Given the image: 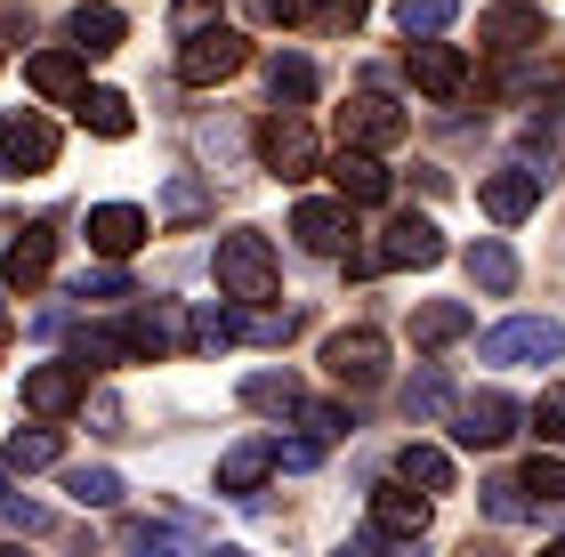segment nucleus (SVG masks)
I'll return each instance as SVG.
<instances>
[{
	"label": "nucleus",
	"instance_id": "16",
	"mask_svg": "<svg viewBox=\"0 0 565 557\" xmlns=\"http://www.w3.org/2000/svg\"><path fill=\"white\" fill-rule=\"evenodd\" d=\"M477 41L501 49V57H509V49H542V41H550L542 0H501V9H484V17H477Z\"/></svg>",
	"mask_w": 565,
	"mask_h": 557
},
{
	"label": "nucleus",
	"instance_id": "23",
	"mask_svg": "<svg viewBox=\"0 0 565 557\" xmlns=\"http://www.w3.org/2000/svg\"><path fill=\"white\" fill-rule=\"evenodd\" d=\"M243 404H250V413H267V420H299L307 413V388L291 372H243Z\"/></svg>",
	"mask_w": 565,
	"mask_h": 557
},
{
	"label": "nucleus",
	"instance_id": "45",
	"mask_svg": "<svg viewBox=\"0 0 565 557\" xmlns=\"http://www.w3.org/2000/svg\"><path fill=\"white\" fill-rule=\"evenodd\" d=\"M275 461H282V469H291V476H299V469H316V461H323V437H299V444H275Z\"/></svg>",
	"mask_w": 565,
	"mask_h": 557
},
{
	"label": "nucleus",
	"instance_id": "41",
	"mask_svg": "<svg viewBox=\"0 0 565 557\" xmlns=\"http://www.w3.org/2000/svg\"><path fill=\"white\" fill-rule=\"evenodd\" d=\"M307 9H316V24H331V33H355L372 0H307Z\"/></svg>",
	"mask_w": 565,
	"mask_h": 557
},
{
	"label": "nucleus",
	"instance_id": "46",
	"mask_svg": "<svg viewBox=\"0 0 565 557\" xmlns=\"http://www.w3.org/2000/svg\"><path fill=\"white\" fill-rule=\"evenodd\" d=\"M243 9L259 17V24H299V17H307V0H243Z\"/></svg>",
	"mask_w": 565,
	"mask_h": 557
},
{
	"label": "nucleus",
	"instance_id": "12",
	"mask_svg": "<svg viewBox=\"0 0 565 557\" xmlns=\"http://www.w3.org/2000/svg\"><path fill=\"white\" fill-rule=\"evenodd\" d=\"M477 202H484V218H493V226H518V218H533V211H542V170H533V162L484 170Z\"/></svg>",
	"mask_w": 565,
	"mask_h": 557
},
{
	"label": "nucleus",
	"instance_id": "1",
	"mask_svg": "<svg viewBox=\"0 0 565 557\" xmlns=\"http://www.w3.org/2000/svg\"><path fill=\"white\" fill-rule=\"evenodd\" d=\"M340 259H348V275H355V283H364V275H388V267H436V259H445V235H436V218H420V211H396V218L380 226L372 243H348Z\"/></svg>",
	"mask_w": 565,
	"mask_h": 557
},
{
	"label": "nucleus",
	"instance_id": "47",
	"mask_svg": "<svg viewBox=\"0 0 565 557\" xmlns=\"http://www.w3.org/2000/svg\"><path fill=\"white\" fill-rule=\"evenodd\" d=\"M89 420H97V437H121V404H114V396H97Z\"/></svg>",
	"mask_w": 565,
	"mask_h": 557
},
{
	"label": "nucleus",
	"instance_id": "35",
	"mask_svg": "<svg viewBox=\"0 0 565 557\" xmlns=\"http://www.w3.org/2000/svg\"><path fill=\"white\" fill-rule=\"evenodd\" d=\"M396 24H404V41H428V33H445V24H452V0H404Z\"/></svg>",
	"mask_w": 565,
	"mask_h": 557
},
{
	"label": "nucleus",
	"instance_id": "33",
	"mask_svg": "<svg viewBox=\"0 0 565 557\" xmlns=\"http://www.w3.org/2000/svg\"><path fill=\"white\" fill-rule=\"evenodd\" d=\"M73 299H138V283L121 275V259H97V267L73 275Z\"/></svg>",
	"mask_w": 565,
	"mask_h": 557
},
{
	"label": "nucleus",
	"instance_id": "26",
	"mask_svg": "<svg viewBox=\"0 0 565 557\" xmlns=\"http://www.w3.org/2000/svg\"><path fill=\"white\" fill-rule=\"evenodd\" d=\"M121 549H202L194 517H121Z\"/></svg>",
	"mask_w": 565,
	"mask_h": 557
},
{
	"label": "nucleus",
	"instance_id": "20",
	"mask_svg": "<svg viewBox=\"0 0 565 557\" xmlns=\"http://www.w3.org/2000/svg\"><path fill=\"white\" fill-rule=\"evenodd\" d=\"M275 469H282L275 461V437H243V444L218 452V493H259Z\"/></svg>",
	"mask_w": 565,
	"mask_h": 557
},
{
	"label": "nucleus",
	"instance_id": "37",
	"mask_svg": "<svg viewBox=\"0 0 565 557\" xmlns=\"http://www.w3.org/2000/svg\"><path fill=\"white\" fill-rule=\"evenodd\" d=\"M299 428H307V437H323V444H340L348 428H355V413H348V404H307Z\"/></svg>",
	"mask_w": 565,
	"mask_h": 557
},
{
	"label": "nucleus",
	"instance_id": "19",
	"mask_svg": "<svg viewBox=\"0 0 565 557\" xmlns=\"http://www.w3.org/2000/svg\"><path fill=\"white\" fill-rule=\"evenodd\" d=\"M49 267H57V218H33V226L9 243V267H0V275H9L17 291H41Z\"/></svg>",
	"mask_w": 565,
	"mask_h": 557
},
{
	"label": "nucleus",
	"instance_id": "14",
	"mask_svg": "<svg viewBox=\"0 0 565 557\" xmlns=\"http://www.w3.org/2000/svg\"><path fill=\"white\" fill-rule=\"evenodd\" d=\"M404 138V106L380 89H355L340 106V146H396Z\"/></svg>",
	"mask_w": 565,
	"mask_h": 557
},
{
	"label": "nucleus",
	"instance_id": "24",
	"mask_svg": "<svg viewBox=\"0 0 565 557\" xmlns=\"http://www.w3.org/2000/svg\"><path fill=\"white\" fill-rule=\"evenodd\" d=\"M469 332H477L469 299H428V308H413V340L420 347H452V340H469Z\"/></svg>",
	"mask_w": 565,
	"mask_h": 557
},
{
	"label": "nucleus",
	"instance_id": "13",
	"mask_svg": "<svg viewBox=\"0 0 565 557\" xmlns=\"http://www.w3.org/2000/svg\"><path fill=\"white\" fill-rule=\"evenodd\" d=\"M331 186H340L355 211H380V202L396 194L388 162H380V146H340V154H331Z\"/></svg>",
	"mask_w": 565,
	"mask_h": 557
},
{
	"label": "nucleus",
	"instance_id": "29",
	"mask_svg": "<svg viewBox=\"0 0 565 557\" xmlns=\"http://www.w3.org/2000/svg\"><path fill=\"white\" fill-rule=\"evenodd\" d=\"M57 461H65L57 428H17V437H9V476H41V469H57Z\"/></svg>",
	"mask_w": 565,
	"mask_h": 557
},
{
	"label": "nucleus",
	"instance_id": "28",
	"mask_svg": "<svg viewBox=\"0 0 565 557\" xmlns=\"http://www.w3.org/2000/svg\"><path fill=\"white\" fill-rule=\"evenodd\" d=\"M73 114H82V130H97V138H130L138 130V114H130V97H121V89H82V106H73Z\"/></svg>",
	"mask_w": 565,
	"mask_h": 557
},
{
	"label": "nucleus",
	"instance_id": "36",
	"mask_svg": "<svg viewBox=\"0 0 565 557\" xmlns=\"http://www.w3.org/2000/svg\"><path fill=\"white\" fill-rule=\"evenodd\" d=\"M0 525H9V534H41L49 510H41V501H24V493L9 485V476H0Z\"/></svg>",
	"mask_w": 565,
	"mask_h": 557
},
{
	"label": "nucleus",
	"instance_id": "2",
	"mask_svg": "<svg viewBox=\"0 0 565 557\" xmlns=\"http://www.w3.org/2000/svg\"><path fill=\"white\" fill-rule=\"evenodd\" d=\"M211 267H218V291H226V299H243V308H267V299L282 291L275 243H267V235H250V226H235V235H218Z\"/></svg>",
	"mask_w": 565,
	"mask_h": 557
},
{
	"label": "nucleus",
	"instance_id": "38",
	"mask_svg": "<svg viewBox=\"0 0 565 557\" xmlns=\"http://www.w3.org/2000/svg\"><path fill=\"white\" fill-rule=\"evenodd\" d=\"M194 146H202V162H235L243 130H235V121H202V130H194Z\"/></svg>",
	"mask_w": 565,
	"mask_h": 557
},
{
	"label": "nucleus",
	"instance_id": "7",
	"mask_svg": "<svg viewBox=\"0 0 565 557\" xmlns=\"http://www.w3.org/2000/svg\"><path fill=\"white\" fill-rule=\"evenodd\" d=\"M89 404V364L82 356H57V364H33L24 372V413L33 420H65Z\"/></svg>",
	"mask_w": 565,
	"mask_h": 557
},
{
	"label": "nucleus",
	"instance_id": "6",
	"mask_svg": "<svg viewBox=\"0 0 565 557\" xmlns=\"http://www.w3.org/2000/svg\"><path fill=\"white\" fill-rule=\"evenodd\" d=\"M41 170H57V121L0 114V179H41Z\"/></svg>",
	"mask_w": 565,
	"mask_h": 557
},
{
	"label": "nucleus",
	"instance_id": "11",
	"mask_svg": "<svg viewBox=\"0 0 565 557\" xmlns=\"http://www.w3.org/2000/svg\"><path fill=\"white\" fill-rule=\"evenodd\" d=\"M323 372L340 379V388H380V379H388V340L364 332V323H355V332H331L323 340Z\"/></svg>",
	"mask_w": 565,
	"mask_h": 557
},
{
	"label": "nucleus",
	"instance_id": "42",
	"mask_svg": "<svg viewBox=\"0 0 565 557\" xmlns=\"http://www.w3.org/2000/svg\"><path fill=\"white\" fill-rule=\"evenodd\" d=\"M235 323H243V340H291V315H275V308H250Z\"/></svg>",
	"mask_w": 565,
	"mask_h": 557
},
{
	"label": "nucleus",
	"instance_id": "34",
	"mask_svg": "<svg viewBox=\"0 0 565 557\" xmlns=\"http://www.w3.org/2000/svg\"><path fill=\"white\" fill-rule=\"evenodd\" d=\"M65 493L82 501V510H114V501H121V476H114V469H73Z\"/></svg>",
	"mask_w": 565,
	"mask_h": 557
},
{
	"label": "nucleus",
	"instance_id": "18",
	"mask_svg": "<svg viewBox=\"0 0 565 557\" xmlns=\"http://www.w3.org/2000/svg\"><path fill=\"white\" fill-rule=\"evenodd\" d=\"M372 525H380L388 542H420V534H428V493L404 485V476L388 469V485H372Z\"/></svg>",
	"mask_w": 565,
	"mask_h": 557
},
{
	"label": "nucleus",
	"instance_id": "30",
	"mask_svg": "<svg viewBox=\"0 0 565 557\" xmlns=\"http://www.w3.org/2000/svg\"><path fill=\"white\" fill-rule=\"evenodd\" d=\"M396 476H404V485H420V493H452V452L404 444V452H396Z\"/></svg>",
	"mask_w": 565,
	"mask_h": 557
},
{
	"label": "nucleus",
	"instance_id": "32",
	"mask_svg": "<svg viewBox=\"0 0 565 557\" xmlns=\"http://www.w3.org/2000/svg\"><path fill=\"white\" fill-rule=\"evenodd\" d=\"M484 517L493 525H525L533 517V485L525 476H493V485H484Z\"/></svg>",
	"mask_w": 565,
	"mask_h": 557
},
{
	"label": "nucleus",
	"instance_id": "39",
	"mask_svg": "<svg viewBox=\"0 0 565 557\" xmlns=\"http://www.w3.org/2000/svg\"><path fill=\"white\" fill-rule=\"evenodd\" d=\"M162 211H170V218H202V211H211V194H202V179H170Z\"/></svg>",
	"mask_w": 565,
	"mask_h": 557
},
{
	"label": "nucleus",
	"instance_id": "10",
	"mask_svg": "<svg viewBox=\"0 0 565 557\" xmlns=\"http://www.w3.org/2000/svg\"><path fill=\"white\" fill-rule=\"evenodd\" d=\"M404 73H413V89L420 97H436V106H452L460 89H469V49H452V41H413L404 49Z\"/></svg>",
	"mask_w": 565,
	"mask_h": 557
},
{
	"label": "nucleus",
	"instance_id": "9",
	"mask_svg": "<svg viewBox=\"0 0 565 557\" xmlns=\"http://www.w3.org/2000/svg\"><path fill=\"white\" fill-rule=\"evenodd\" d=\"M291 235H299V250H316V259H340L355 243V202L348 194H307L291 211Z\"/></svg>",
	"mask_w": 565,
	"mask_h": 557
},
{
	"label": "nucleus",
	"instance_id": "3",
	"mask_svg": "<svg viewBox=\"0 0 565 557\" xmlns=\"http://www.w3.org/2000/svg\"><path fill=\"white\" fill-rule=\"evenodd\" d=\"M243 65H250V41H243L226 17L178 41V82H194V89H218V82H235Z\"/></svg>",
	"mask_w": 565,
	"mask_h": 557
},
{
	"label": "nucleus",
	"instance_id": "31",
	"mask_svg": "<svg viewBox=\"0 0 565 557\" xmlns=\"http://www.w3.org/2000/svg\"><path fill=\"white\" fill-rule=\"evenodd\" d=\"M396 404H404V420H445L452 413V388H445V372H413Z\"/></svg>",
	"mask_w": 565,
	"mask_h": 557
},
{
	"label": "nucleus",
	"instance_id": "44",
	"mask_svg": "<svg viewBox=\"0 0 565 557\" xmlns=\"http://www.w3.org/2000/svg\"><path fill=\"white\" fill-rule=\"evenodd\" d=\"M170 24L178 33H202V24H218V0H170Z\"/></svg>",
	"mask_w": 565,
	"mask_h": 557
},
{
	"label": "nucleus",
	"instance_id": "8",
	"mask_svg": "<svg viewBox=\"0 0 565 557\" xmlns=\"http://www.w3.org/2000/svg\"><path fill=\"white\" fill-rule=\"evenodd\" d=\"M518 420H525V413H518L501 388H477V396L452 404V437L469 444V452H501L509 437H518Z\"/></svg>",
	"mask_w": 565,
	"mask_h": 557
},
{
	"label": "nucleus",
	"instance_id": "15",
	"mask_svg": "<svg viewBox=\"0 0 565 557\" xmlns=\"http://www.w3.org/2000/svg\"><path fill=\"white\" fill-rule=\"evenodd\" d=\"M82 235H89L97 259H130V250L153 235V218L138 211V202H97V211L82 218Z\"/></svg>",
	"mask_w": 565,
	"mask_h": 557
},
{
	"label": "nucleus",
	"instance_id": "43",
	"mask_svg": "<svg viewBox=\"0 0 565 557\" xmlns=\"http://www.w3.org/2000/svg\"><path fill=\"white\" fill-rule=\"evenodd\" d=\"M533 428H542L550 444H565V388H550L542 404H533Z\"/></svg>",
	"mask_w": 565,
	"mask_h": 557
},
{
	"label": "nucleus",
	"instance_id": "4",
	"mask_svg": "<svg viewBox=\"0 0 565 557\" xmlns=\"http://www.w3.org/2000/svg\"><path fill=\"white\" fill-rule=\"evenodd\" d=\"M477 356L484 364H557L565 356V323L557 315H509V323H493V332L477 340Z\"/></svg>",
	"mask_w": 565,
	"mask_h": 557
},
{
	"label": "nucleus",
	"instance_id": "22",
	"mask_svg": "<svg viewBox=\"0 0 565 557\" xmlns=\"http://www.w3.org/2000/svg\"><path fill=\"white\" fill-rule=\"evenodd\" d=\"M130 332H138V356H178V347H194V323L170 308V299H153V308L130 315Z\"/></svg>",
	"mask_w": 565,
	"mask_h": 557
},
{
	"label": "nucleus",
	"instance_id": "40",
	"mask_svg": "<svg viewBox=\"0 0 565 557\" xmlns=\"http://www.w3.org/2000/svg\"><path fill=\"white\" fill-rule=\"evenodd\" d=\"M525 485H533V501H565V461H557V452H550V461H542V452H533Z\"/></svg>",
	"mask_w": 565,
	"mask_h": 557
},
{
	"label": "nucleus",
	"instance_id": "25",
	"mask_svg": "<svg viewBox=\"0 0 565 557\" xmlns=\"http://www.w3.org/2000/svg\"><path fill=\"white\" fill-rule=\"evenodd\" d=\"M469 283L493 291V299H509V291H518V250H509L501 235H477L469 243Z\"/></svg>",
	"mask_w": 565,
	"mask_h": 557
},
{
	"label": "nucleus",
	"instance_id": "21",
	"mask_svg": "<svg viewBox=\"0 0 565 557\" xmlns=\"http://www.w3.org/2000/svg\"><path fill=\"white\" fill-rule=\"evenodd\" d=\"M65 41L82 49V57H114V49L130 41V24H121L114 0H82V9H73V24H65Z\"/></svg>",
	"mask_w": 565,
	"mask_h": 557
},
{
	"label": "nucleus",
	"instance_id": "17",
	"mask_svg": "<svg viewBox=\"0 0 565 557\" xmlns=\"http://www.w3.org/2000/svg\"><path fill=\"white\" fill-rule=\"evenodd\" d=\"M89 57H82V49H33V57H24V82H33L41 97H49V106H82V89H89V73H82Z\"/></svg>",
	"mask_w": 565,
	"mask_h": 557
},
{
	"label": "nucleus",
	"instance_id": "5",
	"mask_svg": "<svg viewBox=\"0 0 565 557\" xmlns=\"http://www.w3.org/2000/svg\"><path fill=\"white\" fill-rule=\"evenodd\" d=\"M259 170H275V179H316L323 170V146H316V130L291 114V106H275L267 121H259Z\"/></svg>",
	"mask_w": 565,
	"mask_h": 557
},
{
	"label": "nucleus",
	"instance_id": "27",
	"mask_svg": "<svg viewBox=\"0 0 565 557\" xmlns=\"http://www.w3.org/2000/svg\"><path fill=\"white\" fill-rule=\"evenodd\" d=\"M267 97H275V106H316V65H307L299 57V49H275V57H267Z\"/></svg>",
	"mask_w": 565,
	"mask_h": 557
}]
</instances>
